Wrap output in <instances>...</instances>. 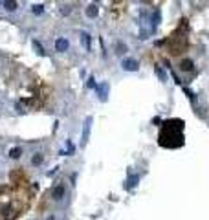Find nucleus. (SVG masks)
<instances>
[{
  "label": "nucleus",
  "mask_w": 209,
  "mask_h": 220,
  "mask_svg": "<svg viewBox=\"0 0 209 220\" xmlns=\"http://www.w3.org/2000/svg\"><path fill=\"white\" fill-rule=\"evenodd\" d=\"M183 121L182 119H167L163 121L158 136V143L165 149H178L183 145Z\"/></svg>",
  "instance_id": "1"
},
{
  "label": "nucleus",
  "mask_w": 209,
  "mask_h": 220,
  "mask_svg": "<svg viewBox=\"0 0 209 220\" xmlns=\"http://www.w3.org/2000/svg\"><path fill=\"white\" fill-rule=\"evenodd\" d=\"M138 66H139V64H138L136 59H125V61H123V68L128 70V72H136Z\"/></svg>",
  "instance_id": "2"
},
{
  "label": "nucleus",
  "mask_w": 209,
  "mask_h": 220,
  "mask_svg": "<svg viewBox=\"0 0 209 220\" xmlns=\"http://www.w3.org/2000/svg\"><path fill=\"white\" fill-rule=\"evenodd\" d=\"M68 46H70V42L66 39H57V40H55V50H57V51H66Z\"/></svg>",
  "instance_id": "3"
},
{
  "label": "nucleus",
  "mask_w": 209,
  "mask_h": 220,
  "mask_svg": "<svg viewBox=\"0 0 209 220\" xmlns=\"http://www.w3.org/2000/svg\"><path fill=\"white\" fill-rule=\"evenodd\" d=\"M95 90H97V96L105 101V99H106V94H108V85H106V83H101V85H99Z\"/></svg>",
  "instance_id": "4"
},
{
  "label": "nucleus",
  "mask_w": 209,
  "mask_h": 220,
  "mask_svg": "<svg viewBox=\"0 0 209 220\" xmlns=\"http://www.w3.org/2000/svg\"><path fill=\"white\" fill-rule=\"evenodd\" d=\"M138 182H139V176H138V174H132L128 180L125 182V189H134Z\"/></svg>",
  "instance_id": "5"
},
{
  "label": "nucleus",
  "mask_w": 209,
  "mask_h": 220,
  "mask_svg": "<svg viewBox=\"0 0 209 220\" xmlns=\"http://www.w3.org/2000/svg\"><path fill=\"white\" fill-rule=\"evenodd\" d=\"M62 196H64V187L62 185H57L53 189V198H55V200H61Z\"/></svg>",
  "instance_id": "6"
},
{
  "label": "nucleus",
  "mask_w": 209,
  "mask_h": 220,
  "mask_svg": "<svg viewBox=\"0 0 209 220\" xmlns=\"http://www.w3.org/2000/svg\"><path fill=\"white\" fill-rule=\"evenodd\" d=\"M90 123H92V118L86 119V125H84V134H83V143H86L88 140V134H90Z\"/></svg>",
  "instance_id": "7"
},
{
  "label": "nucleus",
  "mask_w": 209,
  "mask_h": 220,
  "mask_svg": "<svg viewBox=\"0 0 209 220\" xmlns=\"http://www.w3.org/2000/svg\"><path fill=\"white\" fill-rule=\"evenodd\" d=\"M97 13H99V11H97V6H94V4H92V6H88L86 15L90 17V18H95V17H97Z\"/></svg>",
  "instance_id": "8"
},
{
  "label": "nucleus",
  "mask_w": 209,
  "mask_h": 220,
  "mask_svg": "<svg viewBox=\"0 0 209 220\" xmlns=\"http://www.w3.org/2000/svg\"><path fill=\"white\" fill-rule=\"evenodd\" d=\"M20 154H22V149H20V147H15V149L9 151V156H11V158H20Z\"/></svg>",
  "instance_id": "9"
},
{
  "label": "nucleus",
  "mask_w": 209,
  "mask_h": 220,
  "mask_svg": "<svg viewBox=\"0 0 209 220\" xmlns=\"http://www.w3.org/2000/svg\"><path fill=\"white\" fill-rule=\"evenodd\" d=\"M4 7L9 9V11H15V9H17V2H4Z\"/></svg>",
  "instance_id": "10"
},
{
  "label": "nucleus",
  "mask_w": 209,
  "mask_h": 220,
  "mask_svg": "<svg viewBox=\"0 0 209 220\" xmlns=\"http://www.w3.org/2000/svg\"><path fill=\"white\" fill-rule=\"evenodd\" d=\"M156 73H158V77H160L161 81H167V75H165V72H163L160 66H156Z\"/></svg>",
  "instance_id": "11"
},
{
  "label": "nucleus",
  "mask_w": 209,
  "mask_h": 220,
  "mask_svg": "<svg viewBox=\"0 0 209 220\" xmlns=\"http://www.w3.org/2000/svg\"><path fill=\"white\" fill-rule=\"evenodd\" d=\"M44 11V6L42 4H37V6H33V13H35V15H40Z\"/></svg>",
  "instance_id": "12"
},
{
  "label": "nucleus",
  "mask_w": 209,
  "mask_h": 220,
  "mask_svg": "<svg viewBox=\"0 0 209 220\" xmlns=\"http://www.w3.org/2000/svg\"><path fill=\"white\" fill-rule=\"evenodd\" d=\"M39 163H42V154H35V156H33V165H39Z\"/></svg>",
  "instance_id": "13"
},
{
  "label": "nucleus",
  "mask_w": 209,
  "mask_h": 220,
  "mask_svg": "<svg viewBox=\"0 0 209 220\" xmlns=\"http://www.w3.org/2000/svg\"><path fill=\"white\" fill-rule=\"evenodd\" d=\"M81 40H83V42H84V46H86V50H88V48H90V39H88V35H86V33H83V39H81Z\"/></svg>",
  "instance_id": "14"
},
{
  "label": "nucleus",
  "mask_w": 209,
  "mask_h": 220,
  "mask_svg": "<svg viewBox=\"0 0 209 220\" xmlns=\"http://www.w3.org/2000/svg\"><path fill=\"white\" fill-rule=\"evenodd\" d=\"M191 68H193V62H191V61H187V62L183 61V64H182V70H191Z\"/></svg>",
  "instance_id": "15"
},
{
  "label": "nucleus",
  "mask_w": 209,
  "mask_h": 220,
  "mask_svg": "<svg viewBox=\"0 0 209 220\" xmlns=\"http://www.w3.org/2000/svg\"><path fill=\"white\" fill-rule=\"evenodd\" d=\"M33 46H35V48H37V51H39V53H40V55L44 53V50H42V46H40V44L37 42V40H35V42H33Z\"/></svg>",
  "instance_id": "16"
},
{
  "label": "nucleus",
  "mask_w": 209,
  "mask_h": 220,
  "mask_svg": "<svg viewBox=\"0 0 209 220\" xmlns=\"http://www.w3.org/2000/svg\"><path fill=\"white\" fill-rule=\"evenodd\" d=\"M48 220H55V218H53V216H50V218H48Z\"/></svg>",
  "instance_id": "17"
}]
</instances>
